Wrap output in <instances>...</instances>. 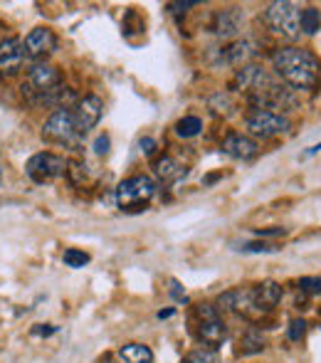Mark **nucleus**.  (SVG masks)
I'll use <instances>...</instances> for the list:
<instances>
[{
	"instance_id": "9b49d317",
	"label": "nucleus",
	"mask_w": 321,
	"mask_h": 363,
	"mask_svg": "<svg viewBox=\"0 0 321 363\" xmlns=\"http://www.w3.org/2000/svg\"><path fill=\"white\" fill-rule=\"evenodd\" d=\"M74 124H77L79 134H86L91 131L96 124L101 121V114H104V101L96 94H86L84 99H79L74 104Z\"/></svg>"
},
{
	"instance_id": "39448f33",
	"label": "nucleus",
	"mask_w": 321,
	"mask_h": 363,
	"mask_svg": "<svg viewBox=\"0 0 321 363\" xmlns=\"http://www.w3.org/2000/svg\"><path fill=\"white\" fill-rule=\"evenodd\" d=\"M196 319H198V339H201V344H205V349H213L215 351L218 346L225 344L227 339V326L225 321L220 319V314H218V309L213 304H198L196 306Z\"/></svg>"
},
{
	"instance_id": "7ed1b4c3",
	"label": "nucleus",
	"mask_w": 321,
	"mask_h": 363,
	"mask_svg": "<svg viewBox=\"0 0 321 363\" xmlns=\"http://www.w3.org/2000/svg\"><path fill=\"white\" fill-rule=\"evenodd\" d=\"M264 20H267L269 30L287 40H297L302 33V10L289 0H274L264 10Z\"/></svg>"
},
{
	"instance_id": "1a4fd4ad",
	"label": "nucleus",
	"mask_w": 321,
	"mask_h": 363,
	"mask_svg": "<svg viewBox=\"0 0 321 363\" xmlns=\"http://www.w3.org/2000/svg\"><path fill=\"white\" fill-rule=\"evenodd\" d=\"M77 124H74L72 109H57L43 126V139L50 144H72L77 139Z\"/></svg>"
},
{
	"instance_id": "4468645a",
	"label": "nucleus",
	"mask_w": 321,
	"mask_h": 363,
	"mask_svg": "<svg viewBox=\"0 0 321 363\" xmlns=\"http://www.w3.org/2000/svg\"><path fill=\"white\" fill-rule=\"evenodd\" d=\"M269 82H274V79L267 72H264V67H259V65H244L242 69H237L235 79H232V86H237V89H244L249 94V91L267 86Z\"/></svg>"
},
{
	"instance_id": "ddd939ff",
	"label": "nucleus",
	"mask_w": 321,
	"mask_h": 363,
	"mask_svg": "<svg viewBox=\"0 0 321 363\" xmlns=\"http://www.w3.org/2000/svg\"><path fill=\"white\" fill-rule=\"evenodd\" d=\"M25 50L18 38L0 40V77H15L23 69Z\"/></svg>"
},
{
	"instance_id": "2f4dec72",
	"label": "nucleus",
	"mask_w": 321,
	"mask_h": 363,
	"mask_svg": "<svg viewBox=\"0 0 321 363\" xmlns=\"http://www.w3.org/2000/svg\"><path fill=\"white\" fill-rule=\"evenodd\" d=\"M321 151V144H317V146H312V148H309V151H307V156H314V153H319Z\"/></svg>"
},
{
	"instance_id": "7c9ffc66",
	"label": "nucleus",
	"mask_w": 321,
	"mask_h": 363,
	"mask_svg": "<svg viewBox=\"0 0 321 363\" xmlns=\"http://www.w3.org/2000/svg\"><path fill=\"white\" fill-rule=\"evenodd\" d=\"M139 146H141V153H146V156H154V151L159 148V144H156L151 136H146V139H141L139 141Z\"/></svg>"
},
{
	"instance_id": "2eb2a0df",
	"label": "nucleus",
	"mask_w": 321,
	"mask_h": 363,
	"mask_svg": "<svg viewBox=\"0 0 321 363\" xmlns=\"http://www.w3.org/2000/svg\"><path fill=\"white\" fill-rule=\"evenodd\" d=\"M242 20H244V15L240 8H225L213 20V33L220 35V38H232V35L240 33Z\"/></svg>"
},
{
	"instance_id": "f257e3e1",
	"label": "nucleus",
	"mask_w": 321,
	"mask_h": 363,
	"mask_svg": "<svg viewBox=\"0 0 321 363\" xmlns=\"http://www.w3.org/2000/svg\"><path fill=\"white\" fill-rule=\"evenodd\" d=\"M277 74L297 91H312L321 84V60L309 50L282 48L272 55Z\"/></svg>"
},
{
	"instance_id": "c756f323",
	"label": "nucleus",
	"mask_w": 321,
	"mask_h": 363,
	"mask_svg": "<svg viewBox=\"0 0 321 363\" xmlns=\"http://www.w3.org/2000/svg\"><path fill=\"white\" fill-rule=\"evenodd\" d=\"M254 235H257V238H279V235H287V230L284 228H259Z\"/></svg>"
},
{
	"instance_id": "412c9836",
	"label": "nucleus",
	"mask_w": 321,
	"mask_h": 363,
	"mask_svg": "<svg viewBox=\"0 0 321 363\" xmlns=\"http://www.w3.org/2000/svg\"><path fill=\"white\" fill-rule=\"evenodd\" d=\"M264 346H267V341H264L262 331L247 329L240 336V349H237V354H240V356H254V354H259V351H264Z\"/></svg>"
},
{
	"instance_id": "4be33fe9",
	"label": "nucleus",
	"mask_w": 321,
	"mask_h": 363,
	"mask_svg": "<svg viewBox=\"0 0 321 363\" xmlns=\"http://www.w3.org/2000/svg\"><path fill=\"white\" fill-rule=\"evenodd\" d=\"M201 131H203V121L198 119V116H183L176 124V134L181 136V139H193V136H198Z\"/></svg>"
},
{
	"instance_id": "473e14b6",
	"label": "nucleus",
	"mask_w": 321,
	"mask_h": 363,
	"mask_svg": "<svg viewBox=\"0 0 321 363\" xmlns=\"http://www.w3.org/2000/svg\"><path fill=\"white\" fill-rule=\"evenodd\" d=\"M173 309H166V311H159V319H166V316H171Z\"/></svg>"
},
{
	"instance_id": "a211bd4d",
	"label": "nucleus",
	"mask_w": 321,
	"mask_h": 363,
	"mask_svg": "<svg viewBox=\"0 0 321 363\" xmlns=\"http://www.w3.org/2000/svg\"><path fill=\"white\" fill-rule=\"evenodd\" d=\"M154 173L159 176L161 183H176V181H181L188 171H186V166H181L173 156H161L159 161L154 163Z\"/></svg>"
},
{
	"instance_id": "c85d7f7f",
	"label": "nucleus",
	"mask_w": 321,
	"mask_h": 363,
	"mask_svg": "<svg viewBox=\"0 0 321 363\" xmlns=\"http://www.w3.org/2000/svg\"><path fill=\"white\" fill-rule=\"evenodd\" d=\"M109 146H111L109 136L99 134V136H96V141H94V153H96V156H106V153H109Z\"/></svg>"
},
{
	"instance_id": "f3484780",
	"label": "nucleus",
	"mask_w": 321,
	"mask_h": 363,
	"mask_svg": "<svg viewBox=\"0 0 321 363\" xmlns=\"http://www.w3.org/2000/svg\"><path fill=\"white\" fill-rule=\"evenodd\" d=\"M254 296H257V304L259 309L264 311V314H269V311L274 309V306L282 301V287H279L277 282H262V284H254Z\"/></svg>"
},
{
	"instance_id": "20e7f679",
	"label": "nucleus",
	"mask_w": 321,
	"mask_h": 363,
	"mask_svg": "<svg viewBox=\"0 0 321 363\" xmlns=\"http://www.w3.org/2000/svg\"><path fill=\"white\" fill-rule=\"evenodd\" d=\"M249 104L254 106V111H274V114H282L297 106V96L292 89L277 84V82H269L262 89H254L247 94Z\"/></svg>"
},
{
	"instance_id": "f704fd0d",
	"label": "nucleus",
	"mask_w": 321,
	"mask_h": 363,
	"mask_svg": "<svg viewBox=\"0 0 321 363\" xmlns=\"http://www.w3.org/2000/svg\"><path fill=\"white\" fill-rule=\"evenodd\" d=\"M0 181H3V173H0Z\"/></svg>"
},
{
	"instance_id": "f8f14e48",
	"label": "nucleus",
	"mask_w": 321,
	"mask_h": 363,
	"mask_svg": "<svg viewBox=\"0 0 321 363\" xmlns=\"http://www.w3.org/2000/svg\"><path fill=\"white\" fill-rule=\"evenodd\" d=\"M57 48V38L50 28H33L28 35H25L23 50L30 60H43L45 55H50L52 50Z\"/></svg>"
},
{
	"instance_id": "cd10ccee",
	"label": "nucleus",
	"mask_w": 321,
	"mask_h": 363,
	"mask_svg": "<svg viewBox=\"0 0 321 363\" xmlns=\"http://www.w3.org/2000/svg\"><path fill=\"white\" fill-rule=\"evenodd\" d=\"M240 250H244V252H277V247L267 242H244Z\"/></svg>"
},
{
	"instance_id": "b1692460",
	"label": "nucleus",
	"mask_w": 321,
	"mask_h": 363,
	"mask_svg": "<svg viewBox=\"0 0 321 363\" xmlns=\"http://www.w3.org/2000/svg\"><path fill=\"white\" fill-rule=\"evenodd\" d=\"M62 262L67 264V267L79 269V267H84V264H89V255L81 252V250H77V247H69V250H64Z\"/></svg>"
},
{
	"instance_id": "aec40b11",
	"label": "nucleus",
	"mask_w": 321,
	"mask_h": 363,
	"mask_svg": "<svg viewBox=\"0 0 321 363\" xmlns=\"http://www.w3.org/2000/svg\"><path fill=\"white\" fill-rule=\"evenodd\" d=\"M116 356L121 363H154V351L144 344H124Z\"/></svg>"
},
{
	"instance_id": "6ab92c4d",
	"label": "nucleus",
	"mask_w": 321,
	"mask_h": 363,
	"mask_svg": "<svg viewBox=\"0 0 321 363\" xmlns=\"http://www.w3.org/2000/svg\"><path fill=\"white\" fill-rule=\"evenodd\" d=\"M252 55H254L252 43H247V40H237L230 48L223 50V60H225V65H230V67H244Z\"/></svg>"
},
{
	"instance_id": "bb28decb",
	"label": "nucleus",
	"mask_w": 321,
	"mask_h": 363,
	"mask_svg": "<svg viewBox=\"0 0 321 363\" xmlns=\"http://www.w3.org/2000/svg\"><path fill=\"white\" fill-rule=\"evenodd\" d=\"M302 294H321V277H304L299 279Z\"/></svg>"
},
{
	"instance_id": "393cba45",
	"label": "nucleus",
	"mask_w": 321,
	"mask_h": 363,
	"mask_svg": "<svg viewBox=\"0 0 321 363\" xmlns=\"http://www.w3.org/2000/svg\"><path fill=\"white\" fill-rule=\"evenodd\" d=\"M181 363H218V354L213 349H205V346H203V349L191 351Z\"/></svg>"
},
{
	"instance_id": "dca6fc26",
	"label": "nucleus",
	"mask_w": 321,
	"mask_h": 363,
	"mask_svg": "<svg viewBox=\"0 0 321 363\" xmlns=\"http://www.w3.org/2000/svg\"><path fill=\"white\" fill-rule=\"evenodd\" d=\"M223 151H225L227 156H232V158H242V161H247V158L257 156L259 146H257V141H254L252 136L227 134L225 141H223Z\"/></svg>"
},
{
	"instance_id": "0eeeda50",
	"label": "nucleus",
	"mask_w": 321,
	"mask_h": 363,
	"mask_svg": "<svg viewBox=\"0 0 321 363\" xmlns=\"http://www.w3.org/2000/svg\"><path fill=\"white\" fill-rule=\"evenodd\" d=\"M247 131L257 139H274V136L289 134L292 121L284 114H274V111H252L247 116Z\"/></svg>"
},
{
	"instance_id": "5701e85b",
	"label": "nucleus",
	"mask_w": 321,
	"mask_h": 363,
	"mask_svg": "<svg viewBox=\"0 0 321 363\" xmlns=\"http://www.w3.org/2000/svg\"><path fill=\"white\" fill-rule=\"evenodd\" d=\"M321 30V13L314 5L302 10V33L304 35H317Z\"/></svg>"
},
{
	"instance_id": "6e6552de",
	"label": "nucleus",
	"mask_w": 321,
	"mask_h": 363,
	"mask_svg": "<svg viewBox=\"0 0 321 363\" xmlns=\"http://www.w3.org/2000/svg\"><path fill=\"white\" fill-rule=\"evenodd\" d=\"M25 171L28 176L33 178L35 183H52L55 178H60L64 171H67V161L57 153H50V151H43V153H35L28 163H25Z\"/></svg>"
},
{
	"instance_id": "f03ea898",
	"label": "nucleus",
	"mask_w": 321,
	"mask_h": 363,
	"mask_svg": "<svg viewBox=\"0 0 321 363\" xmlns=\"http://www.w3.org/2000/svg\"><path fill=\"white\" fill-rule=\"evenodd\" d=\"M156 196V183L149 176H131L116 188V206L126 213L146 211L151 198Z\"/></svg>"
},
{
	"instance_id": "9d476101",
	"label": "nucleus",
	"mask_w": 321,
	"mask_h": 363,
	"mask_svg": "<svg viewBox=\"0 0 321 363\" xmlns=\"http://www.w3.org/2000/svg\"><path fill=\"white\" fill-rule=\"evenodd\" d=\"M218 304L223 309L232 311L237 316H244V319H262L264 311L259 309L257 304V296H254V289L252 287H240V289H230L225 294H220Z\"/></svg>"
},
{
	"instance_id": "423d86ee",
	"label": "nucleus",
	"mask_w": 321,
	"mask_h": 363,
	"mask_svg": "<svg viewBox=\"0 0 321 363\" xmlns=\"http://www.w3.org/2000/svg\"><path fill=\"white\" fill-rule=\"evenodd\" d=\"M62 86V79H60V72L55 65L50 62H35L33 67L28 69V84H23V94L30 96V101H38L43 94Z\"/></svg>"
},
{
	"instance_id": "a878e982",
	"label": "nucleus",
	"mask_w": 321,
	"mask_h": 363,
	"mask_svg": "<svg viewBox=\"0 0 321 363\" xmlns=\"http://www.w3.org/2000/svg\"><path fill=\"white\" fill-rule=\"evenodd\" d=\"M287 334H289V341H302L304 334H307V321H304V319H292Z\"/></svg>"
},
{
	"instance_id": "72a5a7b5",
	"label": "nucleus",
	"mask_w": 321,
	"mask_h": 363,
	"mask_svg": "<svg viewBox=\"0 0 321 363\" xmlns=\"http://www.w3.org/2000/svg\"><path fill=\"white\" fill-rule=\"evenodd\" d=\"M101 363H116V361H111V359H104V361H101Z\"/></svg>"
}]
</instances>
